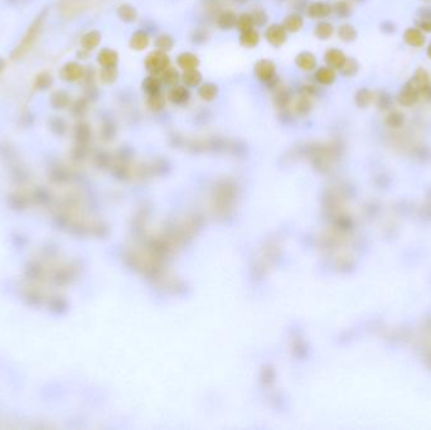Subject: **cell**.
I'll use <instances>...</instances> for the list:
<instances>
[{
  "label": "cell",
  "instance_id": "ac0fdd59",
  "mask_svg": "<svg viewBox=\"0 0 431 430\" xmlns=\"http://www.w3.org/2000/svg\"><path fill=\"white\" fill-rule=\"evenodd\" d=\"M129 44H130L131 49L140 52V50L146 49V48L149 47V44H150V37H149V34L145 30H136V32L131 35Z\"/></svg>",
  "mask_w": 431,
  "mask_h": 430
},
{
  "label": "cell",
  "instance_id": "8fae6325",
  "mask_svg": "<svg viewBox=\"0 0 431 430\" xmlns=\"http://www.w3.org/2000/svg\"><path fill=\"white\" fill-rule=\"evenodd\" d=\"M291 100H293V96H291L290 90H289L288 87H285V86H278V87L275 88L273 101L274 105H275L279 110H286V109L289 107V105H290Z\"/></svg>",
  "mask_w": 431,
  "mask_h": 430
},
{
  "label": "cell",
  "instance_id": "91938a15",
  "mask_svg": "<svg viewBox=\"0 0 431 430\" xmlns=\"http://www.w3.org/2000/svg\"><path fill=\"white\" fill-rule=\"evenodd\" d=\"M278 2H284V0H278Z\"/></svg>",
  "mask_w": 431,
  "mask_h": 430
},
{
  "label": "cell",
  "instance_id": "52a82bcc",
  "mask_svg": "<svg viewBox=\"0 0 431 430\" xmlns=\"http://www.w3.org/2000/svg\"><path fill=\"white\" fill-rule=\"evenodd\" d=\"M305 12L313 19H323V18L329 17L333 13V7L329 3L315 2L308 4Z\"/></svg>",
  "mask_w": 431,
  "mask_h": 430
},
{
  "label": "cell",
  "instance_id": "6f0895ef",
  "mask_svg": "<svg viewBox=\"0 0 431 430\" xmlns=\"http://www.w3.org/2000/svg\"><path fill=\"white\" fill-rule=\"evenodd\" d=\"M354 2H364V0H354Z\"/></svg>",
  "mask_w": 431,
  "mask_h": 430
},
{
  "label": "cell",
  "instance_id": "9a60e30c",
  "mask_svg": "<svg viewBox=\"0 0 431 430\" xmlns=\"http://www.w3.org/2000/svg\"><path fill=\"white\" fill-rule=\"evenodd\" d=\"M404 40L411 47L420 48L425 44V35L419 28H407L404 33Z\"/></svg>",
  "mask_w": 431,
  "mask_h": 430
},
{
  "label": "cell",
  "instance_id": "60d3db41",
  "mask_svg": "<svg viewBox=\"0 0 431 430\" xmlns=\"http://www.w3.org/2000/svg\"><path fill=\"white\" fill-rule=\"evenodd\" d=\"M416 25L421 32L431 33V10H421Z\"/></svg>",
  "mask_w": 431,
  "mask_h": 430
},
{
  "label": "cell",
  "instance_id": "f907efd6",
  "mask_svg": "<svg viewBox=\"0 0 431 430\" xmlns=\"http://www.w3.org/2000/svg\"><path fill=\"white\" fill-rule=\"evenodd\" d=\"M293 5L294 8H295V10L306 9V7H308V0H294Z\"/></svg>",
  "mask_w": 431,
  "mask_h": 430
},
{
  "label": "cell",
  "instance_id": "7c38bea8",
  "mask_svg": "<svg viewBox=\"0 0 431 430\" xmlns=\"http://www.w3.org/2000/svg\"><path fill=\"white\" fill-rule=\"evenodd\" d=\"M347 58L348 57L344 55L343 50L338 49V48H329L324 55V61H326L327 66L334 68V70H341Z\"/></svg>",
  "mask_w": 431,
  "mask_h": 430
},
{
  "label": "cell",
  "instance_id": "ab89813d",
  "mask_svg": "<svg viewBox=\"0 0 431 430\" xmlns=\"http://www.w3.org/2000/svg\"><path fill=\"white\" fill-rule=\"evenodd\" d=\"M334 27L329 22H319L315 27V35L319 39H329L333 35Z\"/></svg>",
  "mask_w": 431,
  "mask_h": 430
},
{
  "label": "cell",
  "instance_id": "30bf717a",
  "mask_svg": "<svg viewBox=\"0 0 431 430\" xmlns=\"http://www.w3.org/2000/svg\"><path fill=\"white\" fill-rule=\"evenodd\" d=\"M407 83L411 85L415 90L419 91V92L421 93V97H422L424 91L426 90L427 86L431 83L430 75L427 73L426 70H424V68H419V70H416V72L414 73V76L407 81Z\"/></svg>",
  "mask_w": 431,
  "mask_h": 430
},
{
  "label": "cell",
  "instance_id": "8d00e7d4",
  "mask_svg": "<svg viewBox=\"0 0 431 430\" xmlns=\"http://www.w3.org/2000/svg\"><path fill=\"white\" fill-rule=\"evenodd\" d=\"M118 76L119 72L116 67H102L98 72V78L105 85H111V83L115 82L118 80Z\"/></svg>",
  "mask_w": 431,
  "mask_h": 430
},
{
  "label": "cell",
  "instance_id": "f6af8a7d",
  "mask_svg": "<svg viewBox=\"0 0 431 430\" xmlns=\"http://www.w3.org/2000/svg\"><path fill=\"white\" fill-rule=\"evenodd\" d=\"M115 124L111 120H109V119H105V120L102 121V124H101V135H102V138L111 139L115 135Z\"/></svg>",
  "mask_w": 431,
  "mask_h": 430
},
{
  "label": "cell",
  "instance_id": "ee69618b",
  "mask_svg": "<svg viewBox=\"0 0 431 430\" xmlns=\"http://www.w3.org/2000/svg\"><path fill=\"white\" fill-rule=\"evenodd\" d=\"M236 27L240 29V32H243V30L251 29V28L255 27V25H253V20H252V17H251V14H248V13H243V14H241L240 17L237 18V25H236Z\"/></svg>",
  "mask_w": 431,
  "mask_h": 430
},
{
  "label": "cell",
  "instance_id": "e0dca14e",
  "mask_svg": "<svg viewBox=\"0 0 431 430\" xmlns=\"http://www.w3.org/2000/svg\"><path fill=\"white\" fill-rule=\"evenodd\" d=\"M49 102L50 106H52L53 109H56V110H63V109L71 106L72 100H71V96L68 95L67 91L58 90L52 92V95H50L49 97Z\"/></svg>",
  "mask_w": 431,
  "mask_h": 430
},
{
  "label": "cell",
  "instance_id": "c3c4849f",
  "mask_svg": "<svg viewBox=\"0 0 431 430\" xmlns=\"http://www.w3.org/2000/svg\"><path fill=\"white\" fill-rule=\"evenodd\" d=\"M316 93H318V88H316L314 85H311V83H306V85L301 86L300 95H305V96H309V97H314Z\"/></svg>",
  "mask_w": 431,
  "mask_h": 430
},
{
  "label": "cell",
  "instance_id": "ffe728a7",
  "mask_svg": "<svg viewBox=\"0 0 431 430\" xmlns=\"http://www.w3.org/2000/svg\"><path fill=\"white\" fill-rule=\"evenodd\" d=\"M161 81L160 78L156 77L155 75H149L148 77L144 78L143 83H141V88H143L144 92L146 93V96L149 95H155L161 91Z\"/></svg>",
  "mask_w": 431,
  "mask_h": 430
},
{
  "label": "cell",
  "instance_id": "836d02e7",
  "mask_svg": "<svg viewBox=\"0 0 431 430\" xmlns=\"http://www.w3.org/2000/svg\"><path fill=\"white\" fill-rule=\"evenodd\" d=\"M337 33H338V37L341 38L343 42H353V40L357 39V35H358L357 34L356 28L352 24H348V23H344V24L339 25Z\"/></svg>",
  "mask_w": 431,
  "mask_h": 430
},
{
  "label": "cell",
  "instance_id": "d6a6232c",
  "mask_svg": "<svg viewBox=\"0 0 431 430\" xmlns=\"http://www.w3.org/2000/svg\"><path fill=\"white\" fill-rule=\"evenodd\" d=\"M182 81H183L184 86L187 87H197L202 83V73L198 70H189L184 71L183 76H182Z\"/></svg>",
  "mask_w": 431,
  "mask_h": 430
},
{
  "label": "cell",
  "instance_id": "8992f818",
  "mask_svg": "<svg viewBox=\"0 0 431 430\" xmlns=\"http://www.w3.org/2000/svg\"><path fill=\"white\" fill-rule=\"evenodd\" d=\"M420 98H421V93L415 90L409 83H406L397 95V101H399L400 105L405 106V107H411V106L416 105Z\"/></svg>",
  "mask_w": 431,
  "mask_h": 430
},
{
  "label": "cell",
  "instance_id": "7dc6e473",
  "mask_svg": "<svg viewBox=\"0 0 431 430\" xmlns=\"http://www.w3.org/2000/svg\"><path fill=\"white\" fill-rule=\"evenodd\" d=\"M191 39L193 43L202 44V43H204L208 39V32L206 29H196L194 32H192Z\"/></svg>",
  "mask_w": 431,
  "mask_h": 430
},
{
  "label": "cell",
  "instance_id": "f5cc1de1",
  "mask_svg": "<svg viewBox=\"0 0 431 430\" xmlns=\"http://www.w3.org/2000/svg\"><path fill=\"white\" fill-rule=\"evenodd\" d=\"M88 55H90V52H88V50H86V49H83V48H82V50H80V52L77 53V56L81 58V60H86V58L88 57Z\"/></svg>",
  "mask_w": 431,
  "mask_h": 430
},
{
  "label": "cell",
  "instance_id": "1f68e13d",
  "mask_svg": "<svg viewBox=\"0 0 431 430\" xmlns=\"http://www.w3.org/2000/svg\"><path fill=\"white\" fill-rule=\"evenodd\" d=\"M118 15L123 22L134 23L138 18V12L135 8L130 4H121L118 8Z\"/></svg>",
  "mask_w": 431,
  "mask_h": 430
},
{
  "label": "cell",
  "instance_id": "db71d44e",
  "mask_svg": "<svg viewBox=\"0 0 431 430\" xmlns=\"http://www.w3.org/2000/svg\"><path fill=\"white\" fill-rule=\"evenodd\" d=\"M233 3H236V4H246L247 2H250V0H232Z\"/></svg>",
  "mask_w": 431,
  "mask_h": 430
},
{
  "label": "cell",
  "instance_id": "e575fe53",
  "mask_svg": "<svg viewBox=\"0 0 431 430\" xmlns=\"http://www.w3.org/2000/svg\"><path fill=\"white\" fill-rule=\"evenodd\" d=\"M374 102L381 111H389L392 106V97L386 91H380L374 95Z\"/></svg>",
  "mask_w": 431,
  "mask_h": 430
},
{
  "label": "cell",
  "instance_id": "3957f363",
  "mask_svg": "<svg viewBox=\"0 0 431 430\" xmlns=\"http://www.w3.org/2000/svg\"><path fill=\"white\" fill-rule=\"evenodd\" d=\"M144 65H145L146 71H148L150 75L158 76L171 66V58L167 55V52L156 49L154 50V52L149 53L148 57L145 58Z\"/></svg>",
  "mask_w": 431,
  "mask_h": 430
},
{
  "label": "cell",
  "instance_id": "816d5d0a",
  "mask_svg": "<svg viewBox=\"0 0 431 430\" xmlns=\"http://www.w3.org/2000/svg\"><path fill=\"white\" fill-rule=\"evenodd\" d=\"M422 97H424L425 100L431 101V83H430L429 86H427L426 90L424 91V93H422Z\"/></svg>",
  "mask_w": 431,
  "mask_h": 430
},
{
  "label": "cell",
  "instance_id": "83f0119b",
  "mask_svg": "<svg viewBox=\"0 0 431 430\" xmlns=\"http://www.w3.org/2000/svg\"><path fill=\"white\" fill-rule=\"evenodd\" d=\"M217 95H218V87H217V85H214V83L206 82V83H201V85H199L198 96L203 101L211 102V101L216 100Z\"/></svg>",
  "mask_w": 431,
  "mask_h": 430
},
{
  "label": "cell",
  "instance_id": "4dcf8cb0",
  "mask_svg": "<svg viewBox=\"0 0 431 430\" xmlns=\"http://www.w3.org/2000/svg\"><path fill=\"white\" fill-rule=\"evenodd\" d=\"M179 80H181V76H179V72L177 71V68L171 67L169 66L167 70H164L163 72L160 73V81L163 85L166 86H171V87H173V86L178 85Z\"/></svg>",
  "mask_w": 431,
  "mask_h": 430
},
{
  "label": "cell",
  "instance_id": "680465c9",
  "mask_svg": "<svg viewBox=\"0 0 431 430\" xmlns=\"http://www.w3.org/2000/svg\"><path fill=\"white\" fill-rule=\"evenodd\" d=\"M424 2H431V0H424Z\"/></svg>",
  "mask_w": 431,
  "mask_h": 430
},
{
  "label": "cell",
  "instance_id": "b9f144b4",
  "mask_svg": "<svg viewBox=\"0 0 431 430\" xmlns=\"http://www.w3.org/2000/svg\"><path fill=\"white\" fill-rule=\"evenodd\" d=\"M48 125H49L50 130L55 134H57V135H63L66 130H67L66 121L62 118H60V116H52L49 121H48Z\"/></svg>",
  "mask_w": 431,
  "mask_h": 430
},
{
  "label": "cell",
  "instance_id": "11a10c76",
  "mask_svg": "<svg viewBox=\"0 0 431 430\" xmlns=\"http://www.w3.org/2000/svg\"><path fill=\"white\" fill-rule=\"evenodd\" d=\"M4 68H5V62H4V60H3V58H0V72H2Z\"/></svg>",
  "mask_w": 431,
  "mask_h": 430
},
{
  "label": "cell",
  "instance_id": "f35d334b",
  "mask_svg": "<svg viewBox=\"0 0 431 430\" xmlns=\"http://www.w3.org/2000/svg\"><path fill=\"white\" fill-rule=\"evenodd\" d=\"M155 47L156 49L163 50V52H169V50L173 49L174 47V39L172 35L169 34H160L155 38Z\"/></svg>",
  "mask_w": 431,
  "mask_h": 430
},
{
  "label": "cell",
  "instance_id": "9f6ffc18",
  "mask_svg": "<svg viewBox=\"0 0 431 430\" xmlns=\"http://www.w3.org/2000/svg\"><path fill=\"white\" fill-rule=\"evenodd\" d=\"M427 57H429L431 60V43L429 45H427Z\"/></svg>",
  "mask_w": 431,
  "mask_h": 430
},
{
  "label": "cell",
  "instance_id": "f1b7e54d",
  "mask_svg": "<svg viewBox=\"0 0 431 430\" xmlns=\"http://www.w3.org/2000/svg\"><path fill=\"white\" fill-rule=\"evenodd\" d=\"M52 85H53V77L49 72H47V71H43V72L38 73L34 78V82H33L34 90L37 91H47L48 88L52 87Z\"/></svg>",
  "mask_w": 431,
  "mask_h": 430
},
{
  "label": "cell",
  "instance_id": "ba28073f",
  "mask_svg": "<svg viewBox=\"0 0 431 430\" xmlns=\"http://www.w3.org/2000/svg\"><path fill=\"white\" fill-rule=\"evenodd\" d=\"M169 101L177 106H184L189 102L191 100V92L187 88V86L177 85L172 87L168 95Z\"/></svg>",
  "mask_w": 431,
  "mask_h": 430
},
{
  "label": "cell",
  "instance_id": "484cf974",
  "mask_svg": "<svg viewBox=\"0 0 431 430\" xmlns=\"http://www.w3.org/2000/svg\"><path fill=\"white\" fill-rule=\"evenodd\" d=\"M167 98L161 92L155 93V95H149L146 98V106L153 113H161L166 109Z\"/></svg>",
  "mask_w": 431,
  "mask_h": 430
},
{
  "label": "cell",
  "instance_id": "9c48e42d",
  "mask_svg": "<svg viewBox=\"0 0 431 430\" xmlns=\"http://www.w3.org/2000/svg\"><path fill=\"white\" fill-rule=\"evenodd\" d=\"M237 18L238 17L236 15V13L233 12V10H220V12L216 14V24L223 30L232 29V28H235L236 25H237Z\"/></svg>",
  "mask_w": 431,
  "mask_h": 430
},
{
  "label": "cell",
  "instance_id": "bcb514c9",
  "mask_svg": "<svg viewBox=\"0 0 431 430\" xmlns=\"http://www.w3.org/2000/svg\"><path fill=\"white\" fill-rule=\"evenodd\" d=\"M251 17H252L253 25H257V27H263L268 19L267 14L262 9H253L251 13Z\"/></svg>",
  "mask_w": 431,
  "mask_h": 430
},
{
  "label": "cell",
  "instance_id": "cb8c5ba5",
  "mask_svg": "<svg viewBox=\"0 0 431 430\" xmlns=\"http://www.w3.org/2000/svg\"><path fill=\"white\" fill-rule=\"evenodd\" d=\"M294 110L298 116H306L308 114H310V111L313 110V100L311 97L305 95H300L298 97V100L295 101V106H294Z\"/></svg>",
  "mask_w": 431,
  "mask_h": 430
},
{
  "label": "cell",
  "instance_id": "277c9868",
  "mask_svg": "<svg viewBox=\"0 0 431 430\" xmlns=\"http://www.w3.org/2000/svg\"><path fill=\"white\" fill-rule=\"evenodd\" d=\"M265 38L274 47H281L288 39V30L283 24H271L266 28Z\"/></svg>",
  "mask_w": 431,
  "mask_h": 430
},
{
  "label": "cell",
  "instance_id": "603a6c76",
  "mask_svg": "<svg viewBox=\"0 0 431 430\" xmlns=\"http://www.w3.org/2000/svg\"><path fill=\"white\" fill-rule=\"evenodd\" d=\"M240 43L241 45L246 48H253L260 43V33L255 29V28H251V29L243 30L240 34Z\"/></svg>",
  "mask_w": 431,
  "mask_h": 430
},
{
  "label": "cell",
  "instance_id": "2e32d148",
  "mask_svg": "<svg viewBox=\"0 0 431 430\" xmlns=\"http://www.w3.org/2000/svg\"><path fill=\"white\" fill-rule=\"evenodd\" d=\"M295 65L304 72H310L316 68V57L310 52H301L296 56Z\"/></svg>",
  "mask_w": 431,
  "mask_h": 430
},
{
  "label": "cell",
  "instance_id": "d4e9b609",
  "mask_svg": "<svg viewBox=\"0 0 431 430\" xmlns=\"http://www.w3.org/2000/svg\"><path fill=\"white\" fill-rule=\"evenodd\" d=\"M304 19L299 13H293V14H289L288 17L284 19L283 25L285 27V29L288 30V33H296L303 28Z\"/></svg>",
  "mask_w": 431,
  "mask_h": 430
},
{
  "label": "cell",
  "instance_id": "7402d4cb",
  "mask_svg": "<svg viewBox=\"0 0 431 430\" xmlns=\"http://www.w3.org/2000/svg\"><path fill=\"white\" fill-rule=\"evenodd\" d=\"M101 42V33L98 30H90V32L85 33L81 38V45H82L83 49L91 50L95 49Z\"/></svg>",
  "mask_w": 431,
  "mask_h": 430
},
{
  "label": "cell",
  "instance_id": "681fc988",
  "mask_svg": "<svg viewBox=\"0 0 431 430\" xmlns=\"http://www.w3.org/2000/svg\"><path fill=\"white\" fill-rule=\"evenodd\" d=\"M381 29L384 33L391 34V33H395V30H396V25L392 22H384L381 24Z\"/></svg>",
  "mask_w": 431,
  "mask_h": 430
},
{
  "label": "cell",
  "instance_id": "74e56055",
  "mask_svg": "<svg viewBox=\"0 0 431 430\" xmlns=\"http://www.w3.org/2000/svg\"><path fill=\"white\" fill-rule=\"evenodd\" d=\"M333 13L339 18H348L352 14V4L348 0H338L333 5Z\"/></svg>",
  "mask_w": 431,
  "mask_h": 430
},
{
  "label": "cell",
  "instance_id": "f546056e",
  "mask_svg": "<svg viewBox=\"0 0 431 430\" xmlns=\"http://www.w3.org/2000/svg\"><path fill=\"white\" fill-rule=\"evenodd\" d=\"M88 103H90V100L86 96L76 98L73 102H71V113H72V115L75 118H83L88 110Z\"/></svg>",
  "mask_w": 431,
  "mask_h": 430
},
{
  "label": "cell",
  "instance_id": "44dd1931",
  "mask_svg": "<svg viewBox=\"0 0 431 430\" xmlns=\"http://www.w3.org/2000/svg\"><path fill=\"white\" fill-rule=\"evenodd\" d=\"M75 139L80 145H85L91 139V126L86 121H78L75 125Z\"/></svg>",
  "mask_w": 431,
  "mask_h": 430
},
{
  "label": "cell",
  "instance_id": "5bb4252c",
  "mask_svg": "<svg viewBox=\"0 0 431 430\" xmlns=\"http://www.w3.org/2000/svg\"><path fill=\"white\" fill-rule=\"evenodd\" d=\"M314 78H315V81L319 83V85H323V86L333 85V83L336 82L337 72L334 68L329 67V66H323V67L318 68V70L315 71Z\"/></svg>",
  "mask_w": 431,
  "mask_h": 430
},
{
  "label": "cell",
  "instance_id": "4fadbf2b",
  "mask_svg": "<svg viewBox=\"0 0 431 430\" xmlns=\"http://www.w3.org/2000/svg\"><path fill=\"white\" fill-rule=\"evenodd\" d=\"M97 62L101 67H116L119 63V53L111 48H102L97 55Z\"/></svg>",
  "mask_w": 431,
  "mask_h": 430
},
{
  "label": "cell",
  "instance_id": "6da1fadb",
  "mask_svg": "<svg viewBox=\"0 0 431 430\" xmlns=\"http://www.w3.org/2000/svg\"><path fill=\"white\" fill-rule=\"evenodd\" d=\"M48 18V10L44 9L34 18V20L32 22V24L29 25V28L27 29L25 34L23 35V38L20 39V42L18 43L17 47L13 49L12 52V60L13 61H19L23 57L28 55L30 52L34 44L37 43L38 38H39L40 33H42L43 28H44L45 20Z\"/></svg>",
  "mask_w": 431,
  "mask_h": 430
},
{
  "label": "cell",
  "instance_id": "d6986e66",
  "mask_svg": "<svg viewBox=\"0 0 431 430\" xmlns=\"http://www.w3.org/2000/svg\"><path fill=\"white\" fill-rule=\"evenodd\" d=\"M177 65L183 71L196 70L199 66V58L191 52H183L177 57Z\"/></svg>",
  "mask_w": 431,
  "mask_h": 430
},
{
  "label": "cell",
  "instance_id": "d590c367",
  "mask_svg": "<svg viewBox=\"0 0 431 430\" xmlns=\"http://www.w3.org/2000/svg\"><path fill=\"white\" fill-rule=\"evenodd\" d=\"M385 121H386V125L390 126V128H401L402 125H404V121H405V116L404 114L400 113V111L397 110H389V114L386 115V119H385Z\"/></svg>",
  "mask_w": 431,
  "mask_h": 430
},
{
  "label": "cell",
  "instance_id": "4316f807",
  "mask_svg": "<svg viewBox=\"0 0 431 430\" xmlns=\"http://www.w3.org/2000/svg\"><path fill=\"white\" fill-rule=\"evenodd\" d=\"M374 101V93L368 88H359L354 96V102L358 107L366 109Z\"/></svg>",
  "mask_w": 431,
  "mask_h": 430
},
{
  "label": "cell",
  "instance_id": "5b68a950",
  "mask_svg": "<svg viewBox=\"0 0 431 430\" xmlns=\"http://www.w3.org/2000/svg\"><path fill=\"white\" fill-rule=\"evenodd\" d=\"M86 68L78 62H67L61 68V77L67 82H78L83 80Z\"/></svg>",
  "mask_w": 431,
  "mask_h": 430
},
{
  "label": "cell",
  "instance_id": "7a4b0ae2",
  "mask_svg": "<svg viewBox=\"0 0 431 430\" xmlns=\"http://www.w3.org/2000/svg\"><path fill=\"white\" fill-rule=\"evenodd\" d=\"M253 73L256 78L265 83L268 88L275 90L279 86V78L276 75V66L270 60H260L253 66Z\"/></svg>",
  "mask_w": 431,
  "mask_h": 430
},
{
  "label": "cell",
  "instance_id": "7bdbcfd3",
  "mask_svg": "<svg viewBox=\"0 0 431 430\" xmlns=\"http://www.w3.org/2000/svg\"><path fill=\"white\" fill-rule=\"evenodd\" d=\"M339 71H341L343 76L352 77V76H354L358 72V63H357V61L353 60V58H347V61L344 62V65L342 66V68Z\"/></svg>",
  "mask_w": 431,
  "mask_h": 430
}]
</instances>
